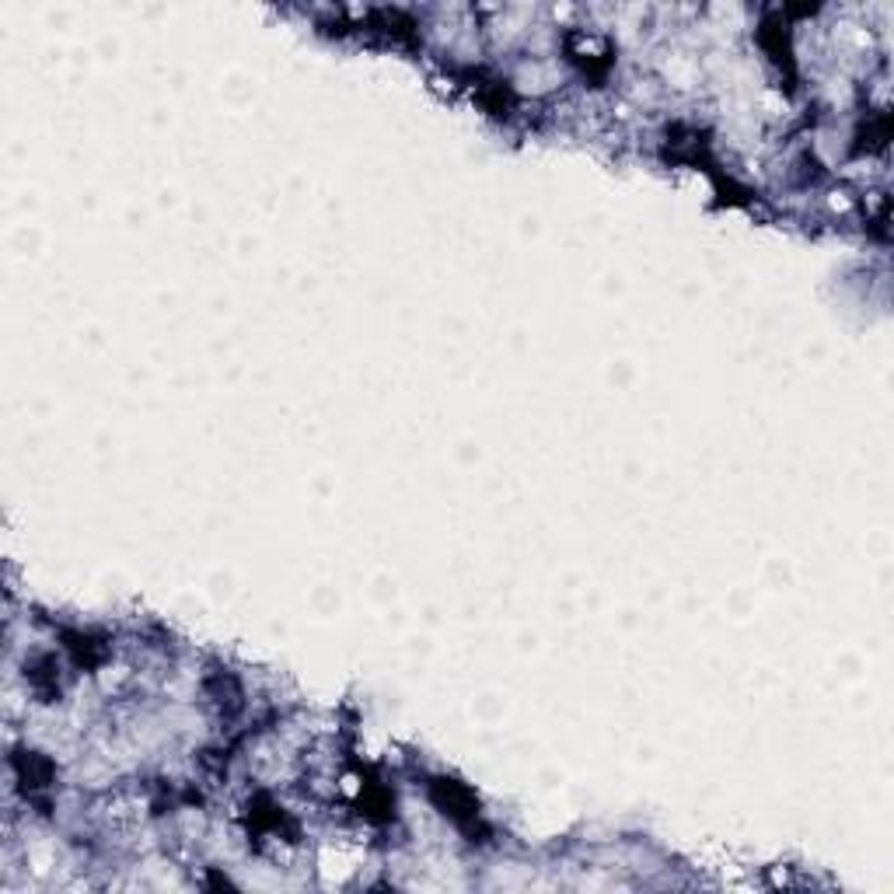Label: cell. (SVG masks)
Listing matches in <instances>:
<instances>
[{"label": "cell", "instance_id": "6da1fadb", "mask_svg": "<svg viewBox=\"0 0 894 894\" xmlns=\"http://www.w3.org/2000/svg\"><path fill=\"white\" fill-rule=\"evenodd\" d=\"M434 797H437V804L444 807V814H451L458 825H475V821H479V807L472 804V797H468L461 786L444 783L441 779V783L434 786Z\"/></svg>", "mask_w": 894, "mask_h": 894}]
</instances>
